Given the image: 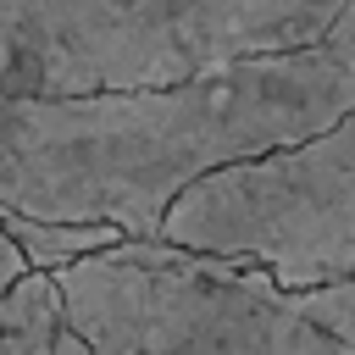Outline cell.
Masks as SVG:
<instances>
[{"mask_svg":"<svg viewBox=\"0 0 355 355\" xmlns=\"http://www.w3.org/2000/svg\"><path fill=\"white\" fill-rule=\"evenodd\" d=\"M55 283L94 355H355L272 272L166 239H122Z\"/></svg>","mask_w":355,"mask_h":355,"instance_id":"obj_3","label":"cell"},{"mask_svg":"<svg viewBox=\"0 0 355 355\" xmlns=\"http://www.w3.org/2000/svg\"><path fill=\"white\" fill-rule=\"evenodd\" d=\"M0 355H94L67 316L55 272H28L0 288Z\"/></svg>","mask_w":355,"mask_h":355,"instance_id":"obj_5","label":"cell"},{"mask_svg":"<svg viewBox=\"0 0 355 355\" xmlns=\"http://www.w3.org/2000/svg\"><path fill=\"white\" fill-rule=\"evenodd\" d=\"M166 244L316 288L355 272V111L333 128L189 183L161 216Z\"/></svg>","mask_w":355,"mask_h":355,"instance_id":"obj_4","label":"cell"},{"mask_svg":"<svg viewBox=\"0 0 355 355\" xmlns=\"http://www.w3.org/2000/svg\"><path fill=\"white\" fill-rule=\"evenodd\" d=\"M349 0H0V94L161 89L316 44Z\"/></svg>","mask_w":355,"mask_h":355,"instance_id":"obj_2","label":"cell"},{"mask_svg":"<svg viewBox=\"0 0 355 355\" xmlns=\"http://www.w3.org/2000/svg\"><path fill=\"white\" fill-rule=\"evenodd\" d=\"M33 266H28V255H22V244L6 233V222H0V288H11L17 277H28Z\"/></svg>","mask_w":355,"mask_h":355,"instance_id":"obj_8","label":"cell"},{"mask_svg":"<svg viewBox=\"0 0 355 355\" xmlns=\"http://www.w3.org/2000/svg\"><path fill=\"white\" fill-rule=\"evenodd\" d=\"M355 111V0L300 50L111 94H0V205L155 239L172 200Z\"/></svg>","mask_w":355,"mask_h":355,"instance_id":"obj_1","label":"cell"},{"mask_svg":"<svg viewBox=\"0 0 355 355\" xmlns=\"http://www.w3.org/2000/svg\"><path fill=\"white\" fill-rule=\"evenodd\" d=\"M288 294H294V305L322 333H333L338 344L355 349V272L349 277H333V283H316V288H288Z\"/></svg>","mask_w":355,"mask_h":355,"instance_id":"obj_7","label":"cell"},{"mask_svg":"<svg viewBox=\"0 0 355 355\" xmlns=\"http://www.w3.org/2000/svg\"><path fill=\"white\" fill-rule=\"evenodd\" d=\"M0 222L22 244L33 272H61V266H72V261L128 239L116 222H44V216H22V211H6V205H0Z\"/></svg>","mask_w":355,"mask_h":355,"instance_id":"obj_6","label":"cell"}]
</instances>
